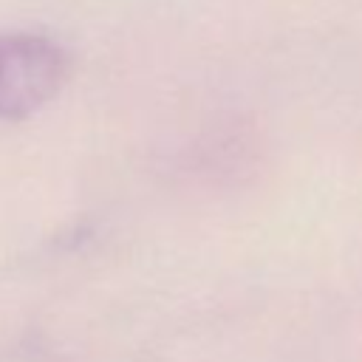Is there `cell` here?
I'll use <instances>...</instances> for the list:
<instances>
[{
  "mask_svg": "<svg viewBox=\"0 0 362 362\" xmlns=\"http://www.w3.org/2000/svg\"><path fill=\"white\" fill-rule=\"evenodd\" d=\"M68 79V54L42 34L0 37V119L20 122L48 105Z\"/></svg>",
  "mask_w": 362,
  "mask_h": 362,
  "instance_id": "cell-1",
  "label": "cell"
}]
</instances>
